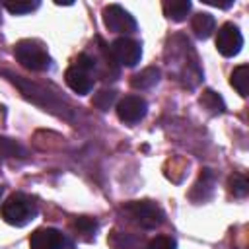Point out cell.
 I'll return each mask as SVG.
<instances>
[{
	"mask_svg": "<svg viewBox=\"0 0 249 249\" xmlns=\"http://www.w3.org/2000/svg\"><path fill=\"white\" fill-rule=\"evenodd\" d=\"M72 226H74L76 233H80L84 239H91V237L95 235V231H97V222H95L93 218H88V216L76 218Z\"/></svg>",
	"mask_w": 249,
	"mask_h": 249,
	"instance_id": "obj_15",
	"label": "cell"
},
{
	"mask_svg": "<svg viewBox=\"0 0 249 249\" xmlns=\"http://www.w3.org/2000/svg\"><path fill=\"white\" fill-rule=\"evenodd\" d=\"M230 82L237 89V93L245 97L247 95V82H249V66L247 64H239L237 68H233Z\"/></svg>",
	"mask_w": 249,
	"mask_h": 249,
	"instance_id": "obj_13",
	"label": "cell"
},
{
	"mask_svg": "<svg viewBox=\"0 0 249 249\" xmlns=\"http://www.w3.org/2000/svg\"><path fill=\"white\" fill-rule=\"evenodd\" d=\"M0 198H2V187H0Z\"/></svg>",
	"mask_w": 249,
	"mask_h": 249,
	"instance_id": "obj_20",
	"label": "cell"
},
{
	"mask_svg": "<svg viewBox=\"0 0 249 249\" xmlns=\"http://www.w3.org/2000/svg\"><path fill=\"white\" fill-rule=\"evenodd\" d=\"M200 103H202V107H206L212 115H218V113H224V111H226V103H224V99H222L216 91H212V89H206V91L202 93Z\"/></svg>",
	"mask_w": 249,
	"mask_h": 249,
	"instance_id": "obj_14",
	"label": "cell"
},
{
	"mask_svg": "<svg viewBox=\"0 0 249 249\" xmlns=\"http://www.w3.org/2000/svg\"><path fill=\"white\" fill-rule=\"evenodd\" d=\"M31 249H66L68 239L62 231L54 228H39L29 237Z\"/></svg>",
	"mask_w": 249,
	"mask_h": 249,
	"instance_id": "obj_9",
	"label": "cell"
},
{
	"mask_svg": "<svg viewBox=\"0 0 249 249\" xmlns=\"http://www.w3.org/2000/svg\"><path fill=\"white\" fill-rule=\"evenodd\" d=\"M4 8L10 12V14H29L33 12L35 8H39V2H4Z\"/></svg>",
	"mask_w": 249,
	"mask_h": 249,
	"instance_id": "obj_17",
	"label": "cell"
},
{
	"mask_svg": "<svg viewBox=\"0 0 249 249\" xmlns=\"http://www.w3.org/2000/svg\"><path fill=\"white\" fill-rule=\"evenodd\" d=\"M97 68V60L95 56H89L88 53H82L78 54L76 62L66 70L64 74V80L68 84V88L80 95H86L91 91L93 88V72Z\"/></svg>",
	"mask_w": 249,
	"mask_h": 249,
	"instance_id": "obj_1",
	"label": "cell"
},
{
	"mask_svg": "<svg viewBox=\"0 0 249 249\" xmlns=\"http://www.w3.org/2000/svg\"><path fill=\"white\" fill-rule=\"evenodd\" d=\"M124 214L128 216V220H132L136 226L144 228V230H154L158 226L163 224V210L152 202V200H134L124 204Z\"/></svg>",
	"mask_w": 249,
	"mask_h": 249,
	"instance_id": "obj_4",
	"label": "cell"
},
{
	"mask_svg": "<svg viewBox=\"0 0 249 249\" xmlns=\"http://www.w3.org/2000/svg\"><path fill=\"white\" fill-rule=\"evenodd\" d=\"M14 54L18 58V62L27 70L41 72L51 66V56H49L45 45L35 39H23V41L16 43Z\"/></svg>",
	"mask_w": 249,
	"mask_h": 249,
	"instance_id": "obj_3",
	"label": "cell"
},
{
	"mask_svg": "<svg viewBox=\"0 0 249 249\" xmlns=\"http://www.w3.org/2000/svg\"><path fill=\"white\" fill-rule=\"evenodd\" d=\"M109 54L123 66H136L142 58V45L130 37H119L109 45Z\"/></svg>",
	"mask_w": 249,
	"mask_h": 249,
	"instance_id": "obj_5",
	"label": "cell"
},
{
	"mask_svg": "<svg viewBox=\"0 0 249 249\" xmlns=\"http://www.w3.org/2000/svg\"><path fill=\"white\" fill-rule=\"evenodd\" d=\"M243 47V35L239 31L237 25H233L231 21L224 23L218 27L216 33V49L222 56H235Z\"/></svg>",
	"mask_w": 249,
	"mask_h": 249,
	"instance_id": "obj_7",
	"label": "cell"
},
{
	"mask_svg": "<svg viewBox=\"0 0 249 249\" xmlns=\"http://www.w3.org/2000/svg\"><path fill=\"white\" fill-rule=\"evenodd\" d=\"M146 249H177V243L169 235H156L154 239H150Z\"/></svg>",
	"mask_w": 249,
	"mask_h": 249,
	"instance_id": "obj_18",
	"label": "cell"
},
{
	"mask_svg": "<svg viewBox=\"0 0 249 249\" xmlns=\"http://www.w3.org/2000/svg\"><path fill=\"white\" fill-rule=\"evenodd\" d=\"M103 23L113 33H132V31H136V19L119 4L105 6Z\"/></svg>",
	"mask_w": 249,
	"mask_h": 249,
	"instance_id": "obj_6",
	"label": "cell"
},
{
	"mask_svg": "<svg viewBox=\"0 0 249 249\" xmlns=\"http://www.w3.org/2000/svg\"><path fill=\"white\" fill-rule=\"evenodd\" d=\"M115 99H117V93L113 91V89H101V91H97L95 95H93V105L97 107V109H101V111H107L113 103H115Z\"/></svg>",
	"mask_w": 249,
	"mask_h": 249,
	"instance_id": "obj_16",
	"label": "cell"
},
{
	"mask_svg": "<svg viewBox=\"0 0 249 249\" xmlns=\"http://www.w3.org/2000/svg\"><path fill=\"white\" fill-rule=\"evenodd\" d=\"M35 216H37V204L33 202L31 196L23 193H14L2 202V218L16 228L29 224Z\"/></svg>",
	"mask_w": 249,
	"mask_h": 249,
	"instance_id": "obj_2",
	"label": "cell"
},
{
	"mask_svg": "<svg viewBox=\"0 0 249 249\" xmlns=\"http://www.w3.org/2000/svg\"><path fill=\"white\" fill-rule=\"evenodd\" d=\"M163 14L173 19V21H183L187 18V14L191 12V2L189 0H165L161 4Z\"/></svg>",
	"mask_w": 249,
	"mask_h": 249,
	"instance_id": "obj_12",
	"label": "cell"
},
{
	"mask_svg": "<svg viewBox=\"0 0 249 249\" xmlns=\"http://www.w3.org/2000/svg\"><path fill=\"white\" fill-rule=\"evenodd\" d=\"M230 191H231L233 195H237V196H245L247 191H249V183L245 181V177L235 175V177L230 179Z\"/></svg>",
	"mask_w": 249,
	"mask_h": 249,
	"instance_id": "obj_19",
	"label": "cell"
},
{
	"mask_svg": "<svg viewBox=\"0 0 249 249\" xmlns=\"http://www.w3.org/2000/svg\"><path fill=\"white\" fill-rule=\"evenodd\" d=\"M191 27H193V31L198 39H208L210 33L214 31V27H216V19H214V16H210L206 12H200L193 18Z\"/></svg>",
	"mask_w": 249,
	"mask_h": 249,
	"instance_id": "obj_11",
	"label": "cell"
},
{
	"mask_svg": "<svg viewBox=\"0 0 249 249\" xmlns=\"http://www.w3.org/2000/svg\"><path fill=\"white\" fill-rule=\"evenodd\" d=\"M158 82H160V70L156 66H148L130 78V86L134 89H150Z\"/></svg>",
	"mask_w": 249,
	"mask_h": 249,
	"instance_id": "obj_10",
	"label": "cell"
},
{
	"mask_svg": "<svg viewBox=\"0 0 249 249\" xmlns=\"http://www.w3.org/2000/svg\"><path fill=\"white\" fill-rule=\"evenodd\" d=\"M146 111H148V103L140 95H124L117 103V117L126 124H134L142 121Z\"/></svg>",
	"mask_w": 249,
	"mask_h": 249,
	"instance_id": "obj_8",
	"label": "cell"
}]
</instances>
